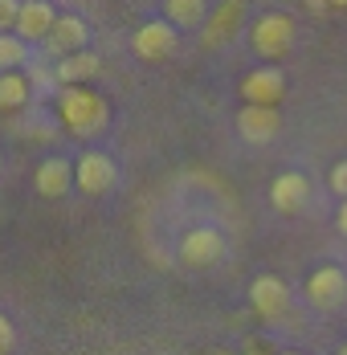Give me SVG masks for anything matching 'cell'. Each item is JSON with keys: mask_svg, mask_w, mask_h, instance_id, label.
Returning <instances> with one entry per match:
<instances>
[{"mask_svg": "<svg viewBox=\"0 0 347 355\" xmlns=\"http://www.w3.org/2000/svg\"><path fill=\"white\" fill-rule=\"evenodd\" d=\"M58 110L66 119V127L82 139H94L103 135L106 123H110V107H106L103 94H94L90 86H62L58 90Z\"/></svg>", "mask_w": 347, "mask_h": 355, "instance_id": "obj_1", "label": "cell"}, {"mask_svg": "<svg viewBox=\"0 0 347 355\" xmlns=\"http://www.w3.org/2000/svg\"><path fill=\"white\" fill-rule=\"evenodd\" d=\"M249 45H253L257 58L282 62V58L294 49V21H290L286 12H266V17H257L253 29H249Z\"/></svg>", "mask_w": 347, "mask_h": 355, "instance_id": "obj_2", "label": "cell"}, {"mask_svg": "<svg viewBox=\"0 0 347 355\" xmlns=\"http://www.w3.org/2000/svg\"><path fill=\"white\" fill-rule=\"evenodd\" d=\"M115 184H119V168H115V159L103 155V151H86L74 164V188L82 196H106Z\"/></svg>", "mask_w": 347, "mask_h": 355, "instance_id": "obj_3", "label": "cell"}, {"mask_svg": "<svg viewBox=\"0 0 347 355\" xmlns=\"http://www.w3.org/2000/svg\"><path fill=\"white\" fill-rule=\"evenodd\" d=\"M221 257H225V237H221L212 225H196V229L184 233V241H180V261H184V266L208 270V266H217Z\"/></svg>", "mask_w": 347, "mask_h": 355, "instance_id": "obj_4", "label": "cell"}, {"mask_svg": "<svg viewBox=\"0 0 347 355\" xmlns=\"http://www.w3.org/2000/svg\"><path fill=\"white\" fill-rule=\"evenodd\" d=\"M176 41H180V29L168 25V21H147L139 25L135 37H131V49H135L139 62H164L176 53Z\"/></svg>", "mask_w": 347, "mask_h": 355, "instance_id": "obj_5", "label": "cell"}, {"mask_svg": "<svg viewBox=\"0 0 347 355\" xmlns=\"http://www.w3.org/2000/svg\"><path fill=\"white\" fill-rule=\"evenodd\" d=\"M282 94H286V73L278 66H257L242 78L245 107H274V103H282Z\"/></svg>", "mask_w": 347, "mask_h": 355, "instance_id": "obj_6", "label": "cell"}, {"mask_svg": "<svg viewBox=\"0 0 347 355\" xmlns=\"http://www.w3.org/2000/svg\"><path fill=\"white\" fill-rule=\"evenodd\" d=\"M307 298L319 311H339L347 302V274L339 266H319L307 278Z\"/></svg>", "mask_w": 347, "mask_h": 355, "instance_id": "obj_7", "label": "cell"}, {"mask_svg": "<svg viewBox=\"0 0 347 355\" xmlns=\"http://www.w3.org/2000/svg\"><path fill=\"white\" fill-rule=\"evenodd\" d=\"M233 123H237V135H242L245 143L262 147V143L278 139V131H282V110L278 107H242Z\"/></svg>", "mask_w": 347, "mask_h": 355, "instance_id": "obj_8", "label": "cell"}, {"mask_svg": "<svg viewBox=\"0 0 347 355\" xmlns=\"http://www.w3.org/2000/svg\"><path fill=\"white\" fill-rule=\"evenodd\" d=\"M307 200H311V180L303 176V172H282V176L270 184V205H274V213H282V216L303 213Z\"/></svg>", "mask_w": 347, "mask_h": 355, "instance_id": "obj_9", "label": "cell"}, {"mask_svg": "<svg viewBox=\"0 0 347 355\" xmlns=\"http://www.w3.org/2000/svg\"><path fill=\"white\" fill-rule=\"evenodd\" d=\"M249 302H253V311H257L262 319L274 322V319H282L286 306H290V290H286L282 278L262 274V278H253V286H249Z\"/></svg>", "mask_w": 347, "mask_h": 355, "instance_id": "obj_10", "label": "cell"}, {"mask_svg": "<svg viewBox=\"0 0 347 355\" xmlns=\"http://www.w3.org/2000/svg\"><path fill=\"white\" fill-rule=\"evenodd\" d=\"M86 41H90V25H86L82 17H58V25H53L49 37H45V49L62 62V58H69V53H82Z\"/></svg>", "mask_w": 347, "mask_h": 355, "instance_id": "obj_11", "label": "cell"}, {"mask_svg": "<svg viewBox=\"0 0 347 355\" xmlns=\"http://www.w3.org/2000/svg\"><path fill=\"white\" fill-rule=\"evenodd\" d=\"M33 188L45 200H62L69 188H74V164L62 159V155L41 159V164H37V176H33Z\"/></svg>", "mask_w": 347, "mask_h": 355, "instance_id": "obj_12", "label": "cell"}, {"mask_svg": "<svg viewBox=\"0 0 347 355\" xmlns=\"http://www.w3.org/2000/svg\"><path fill=\"white\" fill-rule=\"evenodd\" d=\"M53 25H58V12H53L49 0H21V17H17L12 33L21 41H45Z\"/></svg>", "mask_w": 347, "mask_h": 355, "instance_id": "obj_13", "label": "cell"}, {"mask_svg": "<svg viewBox=\"0 0 347 355\" xmlns=\"http://www.w3.org/2000/svg\"><path fill=\"white\" fill-rule=\"evenodd\" d=\"M99 70H103V62H99V53H94V49L69 53V58H62V62L53 66V73H58V82H62V86H86L90 78H99Z\"/></svg>", "mask_w": 347, "mask_h": 355, "instance_id": "obj_14", "label": "cell"}, {"mask_svg": "<svg viewBox=\"0 0 347 355\" xmlns=\"http://www.w3.org/2000/svg\"><path fill=\"white\" fill-rule=\"evenodd\" d=\"M208 17V0H164V21L176 29H196Z\"/></svg>", "mask_w": 347, "mask_h": 355, "instance_id": "obj_15", "label": "cell"}, {"mask_svg": "<svg viewBox=\"0 0 347 355\" xmlns=\"http://www.w3.org/2000/svg\"><path fill=\"white\" fill-rule=\"evenodd\" d=\"M29 94H33V86L21 70L0 73V110H21L29 103Z\"/></svg>", "mask_w": 347, "mask_h": 355, "instance_id": "obj_16", "label": "cell"}, {"mask_svg": "<svg viewBox=\"0 0 347 355\" xmlns=\"http://www.w3.org/2000/svg\"><path fill=\"white\" fill-rule=\"evenodd\" d=\"M29 49L17 33H0V73H12L17 66H25Z\"/></svg>", "mask_w": 347, "mask_h": 355, "instance_id": "obj_17", "label": "cell"}, {"mask_svg": "<svg viewBox=\"0 0 347 355\" xmlns=\"http://www.w3.org/2000/svg\"><path fill=\"white\" fill-rule=\"evenodd\" d=\"M233 21H237V4L229 0V4L212 17V25L205 29V45H225V41H229V29H233Z\"/></svg>", "mask_w": 347, "mask_h": 355, "instance_id": "obj_18", "label": "cell"}, {"mask_svg": "<svg viewBox=\"0 0 347 355\" xmlns=\"http://www.w3.org/2000/svg\"><path fill=\"white\" fill-rule=\"evenodd\" d=\"M21 17V0H0V33H12Z\"/></svg>", "mask_w": 347, "mask_h": 355, "instance_id": "obj_19", "label": "cell"}, {"mask_svg": "<svg viewBox=\"0 0 347 355\" xmlns=\"http://www.w3.org/2000/svg\"><path fill=\"white\" fill-rule=\"evenodd\" d=\"M314 17H344L347 12V0H307Z\"/></svg>", "mask_w": 347, "mask_h": 355, "instance_id": "obj_20", "label": "cell"}, {"mask_svg": "<svg viewBox=\"0 0 347 355\" xmlns=\"http://www.w3.org/2000/svg\"><path fill=\"white\" fill-rule=\"evenodd\" d=\"M327 184H331V192H335V196H344V200H347V159H339V164L331 168V180H327Z\"/></svg>", "mask_w": 347, "mask_h": 355, "instance_id": "obj_21", "label": "cell"}, {"mask_svg": "<svg viewBox=\"0 0 347 355\" xmlns=\"http://www.w3.org/2000/svg\"><path fill=\"white\" fill-rule=\"evenodd\" d=\"M8 352H12V322L0 315V355H8Z\"/></svg>", "mask_w": 347, "mask_h": 355, "instance_id": "obj_22", "label": "cell"}, {"mask_svg": "<svg viewBox=\"0 0 347 355\" xmlns=\"http://www.w3.org/2000/svg\"><path fill=\"white\" fill-rule=\"evenodd\" d=\"M335 225H339V233H347V200L339 205V216H335Z\"/></svg>", "mask_w": 347, "mask_h": 355, "instance_id": "obj_23", "label": "cell"}, {"mask_svg": "<svg viewBox=\"0 0 347 355\" xmlns=\"http://www.w3.org/2000/svg\"><path fill=\"white\" fill-rule=\"evenodd\" d=\"M335 355H347V343H344V347H339V352H335Z\"/></svg>", "mask_w": 347, "mask_h": 355, "instance_id": "obj_24", "label": "cell"}, {"mask_svg": "<svg viewBox=\"0 0 347 355\" xmlns=\"http://www.w3.org/2000/svg\"><path fill=\"white\" fill-rule=\"evenodd\" d=\"M282 355H298V352H282Z\"/></svg>", "mask_w": 347, "mask_h": 355, "instance_id": "obj_25", "label": "cell"}, {"mask_svg": "<svg viewBox=\"0 0 347 355\" xmlns=\"http://www.w3.org/2000/svg\"><path fill=\"white\" fill-rule=\"evenodd\" d=\"M0 168H4V159H0Z\"/></svg>", "mask_w": 347, "mask_h": 355, "instance_id": "obj_26", "label": "cell"}]
</instances>
